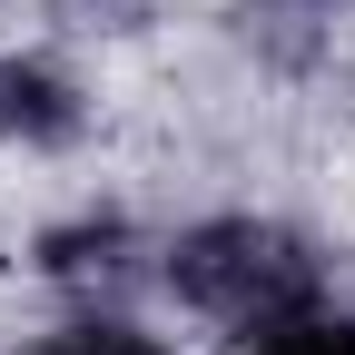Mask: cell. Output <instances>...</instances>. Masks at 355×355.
<instances>
[{
	"label": "cell",
	"mask_w": 355,
	"mask_h": 355,
	"mask_svg": "<svg viewBox=\"0 0 355 355\" xmlns=\"http://www.w3.org/2000/svg\"><path fill=\"white\" fill-rule=\"evenodd\" d=\"M158 286L188 306V316L257 336V326L316 316L326 257L306 247L296 227H277V217H198V227H178L158 247Z\"/></svg>",
	"instance_id": "1"
},
{
	"label": "cell",
	"mask_w": 355,
	"mask_h": 355,
	"mask_svg": "<svg viewBox=\"0 0 355 355\" xmlns=\"http://www.w3.org/2000/svg\"><path fill=\"white\" fill-rule=\"evenodd\" d=\"M89 128V99L60 60H0V148H69Z\"/></svg>",
	"instance_id": "2"
},
{
	"label": "cell",
	"mask_w": 355,
	"mask_h": 355,
	"mask_svg": "<svg viewBox=\"0 0 355 355\" xmlns=\"http://www.w3.org/2000/svg\"><path fill=\"white\" fill-rule=\"evenodd\" d=\"M30 266L50 286H128L139 277V227L128 217H69V227H50L30 247Z\"/></svg>",
	"instance_id": "3"
},
{
	"label": "cell",
	"mask_w": 355,
	"mask_h": 355,
	"mask_svg": "<svg viewBox=\"0 0 355 355\" xmlns=\"http://www.w3.org/2000/svg\"><path fill=\"white\" fill-rule=\"evenodd\" d=\"M30 355H168L148 326H128V316H69V326H50Z\"/></svg>",
	"instance_id": "4"
},
{
	"label": "cell",
	"mask_w": 355,
	"mask_h": 355,
	"mask_svg": "<svg viewBox=\"0 0 355 355\" xmlns=\"http://www.w3.org/2000/svg\"><path fill=\"white\" fill-rule=\"evenodd\" d=\"M237 355H355V316H286V326H257L237 336Z\"/></svg>",
	"instance_id": "5"
},
{
	"label": "cell",
	"mask_w": 355,
	"mask_h": 355,
	"mask_svg": "<svg viewBox=\"0 0 355 355\" xmlns=\"http://www.w3.org/2000/svg\"><path fill=\"white\" fill-rule=\"evenodd\" d=\"M50 20L60 30H139L148 0H50Z\"/></svg>",
	"instance_id": "6"
}]
</instances>
